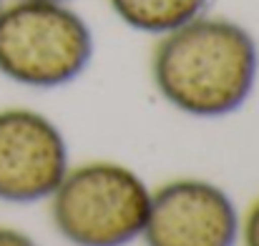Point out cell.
Wrapping results in <instances>:
<instances>
[{
    "label": "cell",
    "instance_id": "6da1fadb",
    "mask_svg": "<svg viewBox=\"0 0 259 246\" xmlns=\"http://www.w3.org/2000/svg\"><path fill=\"white\" fill-rule=\"evenodd\" d=\"M257 43L239 23L204 18L164 33L151 71L159 93L174 108L217 118L237 111L257 81Z\"/></svg>",
    "mask_w": 259,
    "mask_h": 246
},
{
    "label": "cell",
    "instance_id": "7a4b0ae2",
    "mask_svg": "<svg viewBox=\"0 0 259 246\" xmlns=\"http://www.w3.org/2000/svg\"><path fill=\"white\" fill-rule=\"evenodd\" d=\"M93 58V33L66 3L18 0L0 8V73L33 88L76 81Z\"/></svg>",
    "mask_w": 259,
    "mask_h": 246
},
{
    "label": "cell",
    "instance_id": "3957f363",
    "mask_svg": "<svg viewBox=\"0 0 259 246\" xmlns=\"http://www.w3.org/2000/svg\"><path fill=\"white\" fill-rule=\"evenodd\" d=\"M151 193L126 166L96 161L68 171L53 191V224L76 246H123L149 216Z\"/></svg>",
    "mask_w": 259,
    "mask_h": 246
},
{
    "label": "cell",
    "instance_id": "277c9868",
    "mask_svg": "<svg viewBox=\"0 0 259 246\" xmlns=\"http://www.w3.org/2000/svg\"><path fill=\"white\" fill-rule=\"evenodd\" d=\"M68 173L66 141L46 116L28 108L0 111V199L30 204L53 196Z\"/></svg>",
    "mask_w": 259,
    "mask_h": 246
},
{
    "label": "cell",
    "instance_id": "5b68a950",
    "mask_svg": "<svg viewBox=\"0 0 259 246\" xmlns=\"http://www.w3.org/2000/svg\"><path fill=\"white\" fill-rule=\"evenodd\" d=\"M146 246H234L239 219L232 199L214 183L181 178L151 196Z\"/></svg>",
    "mask_w": 259,
    "mask_h": 246
},
{
    "label": "cell",
    "instance_id": "8992f818",
    "mask_svg": "<svg viewBox=\"0 0 259 246\" xmlns=\"http://www.w3.org/2000/svg\"><path fill=\"white\" fill-rule=\"evenodd\" d=\"M108 3L128 28L164 35L201 15L209 0H108Z\"/></svg>",
    "mask_w": 259,
    "mask_h": 246
},
{
    "label": "cell",
    "instance_id": "52a82bcc",
    "mask_svg": "<svg viewBox=\"0 0 259 246\" xmlns=\"http://www.w3.org/2000/svg\"><path fill=\"white\" fill-rule=\"evenodd\" d=\"M244 244L259 246V201L247 214V221H244Z\"/></svg>",
    "mask_w": 259,
    "mask_h": 246
},
{
    "label": "cell",
    "instance_id": "ba28073f",
    "mask_svg": "<svg viewBox=\"0 0 259 246\" xmlns=\"http://www.w3.org/2000/svg\"><path fill=\"white\" fill-rule=\"evenodd\" d=\"M0 246H35V241L30 236H25L23 231L0 226Z\"/></svg>",
    "mask_w": 259,
    "mask_h": 246
},
{
    "label": "cell",
    "instance_id": "9c48e42d",
    "mask_svg": "<svg viewBox=\"0 0 259 246\" xmlns=\"http://www.w3.org/2000/svg\"><path fill=\"white\" fill-rule=\"evenodd\" d=\"M48 3H66V0H48Z\"/></svg>",
    "mask_w": 259,
    "mask_h": 246
},
{
    "label": "cell",
    "instance_id": "30bf717a",
    "mask_svg": "<svg viewBox=\"0 0 259 246\" xmlns=\"http://www.w3.org/2000/svg\"><path fill=\"white\" fill-rule=\"evenodd\" d=\"M0 8H3V5H0Z\"/></svg>",
    "mask_w": 259,
    "mask_h": 246
}]
</instances>
